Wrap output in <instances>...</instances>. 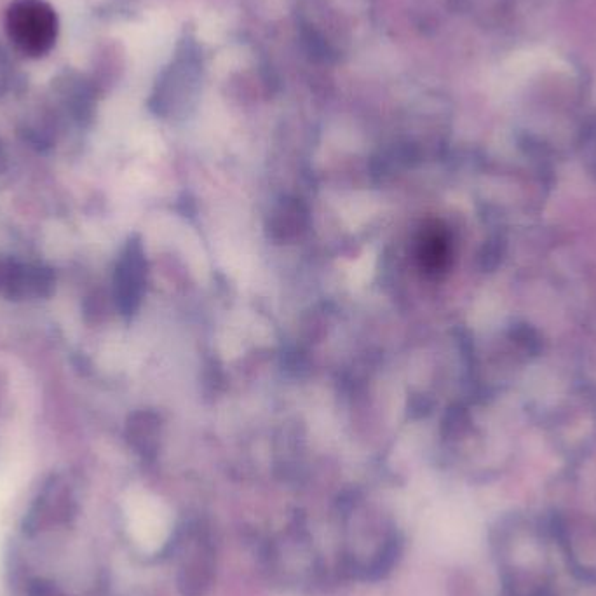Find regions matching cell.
Here are the masks:
<instances>
[{"label":"cell","instance_id":"obj_1","mask_svg":"<svg viewBox=\"0 0 596 596\" xmlns=\"http://www.w3.org/2000/svg\"><path fill=\"white\" fill-rule=\"evenodd\" d=\"M9 39L23 55L49 53L58 37V16L46 0H14L6 14Z\"/></svg>","mask_w":596,"mask_h":596},{"label":"cell","instance_id":"obj_2","mask_svg":"<svg viewBox=\"0 0 596 596\" xmlns=\"http://www.w3.org/2000/svg\"><path fill=\"white\" fill-rule=\"evenodd\" d=\"M126 520L129 537L145 555H156L170 541L173 515L159 499L136 497L128 504Z\"/></svg>","mask_w":596,"mask_h":596},{"label":"cell","instance_id":"obj_3","mask_svg":"<svg viewBox=\"0 0 596 596\" xmlns=\"http://www.w3.org/2000/svg\"><path fill=\"white\" fill-rule=\"evenodd\" d=\"M55 292V274L48 267L0 257V295L9 300H39Z\"/></svg>","mask_w":596,"mask_h":596},{"label":"cell","instance_id":"obj_4","mask_svg":"<svg viewBox=\"0 0 596 596\" xmlns=\"http://www.w3.org/2000/svg\"><path fill=\"white\" fill-rule=\"evenodd\" d=\"M142 286V265L140 255L135 248H129L126 257L122 258L117 272V295L122 309L129 311L136 304V298Z\"/></svg>","mask_w":596,"mask_h":596},{"label":"cell","instance_id":"obj_5","mask_svg":"<svg viewBox=\"0 0 596 596\" xmlns=\"http://www.w3.org/2000/svg\"><path fill=\"white\" fill-rule=\"evenodd\" d=\"M6 170V154H4V150L0 147V173Z\"/></svg>","mask_w":596,"mask_h":596}]
</instances>
